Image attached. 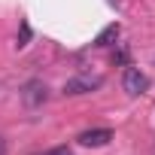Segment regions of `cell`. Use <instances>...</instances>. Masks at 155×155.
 Masks as SVG:
<instances>
[{"instance_id": "obj_1", "label": "cell", "mask_w": 155, "mask_h": 155, "mask_svg": "<svg viewBox=\"0 0 155 155\" xmlns=\"http://www.w3.org/2000/svg\"><path fill=\"white\" fill-rule=\"evenodd\" d=\"M104 85V79L101 76H73V79H67L64 82V94L67 97H79V94H91V91H97Z\"/></svg>"}, {"instance_id": "obj_2", "label": "cell", "mask_w": 155, "mask_h": 155, "mask_svg": "<svg viewBox=\"0 0 155 155\" xmlns=\"http://www.w3.org/2000/svg\"><path fill=\"white\" fill-rule=\"evenodd\" d=\"M122 88H125L131 97H140V94L149 91V76H146L140 67H131V64H128V70H125V76H122Z\"/></svg>"}, {"instance_id": "obj_3", "label": "cell", "mask_w": 155, "mask_h": 155, "mask_svg": "<svg viewBox=\"0 0 155 155\" xmlns=\"http://www.w3.org/2000/svg\"><path fill=\"white\" fill-rule=\"evenodd\" d=\"M21 101H25V107H31V110L43 107V104L49 101V85H46L43 79H31V82H25V85H21Z\"/></svg>"}, {"instance_id": "obj_4", "label": "cell", "mask_w": 155, "mask_h": 155, "mask_svg": "<svg viewBox=\"0 0 155 155\" xmlns=\"http://www.w3.org/2000/svg\"><path fill=\"white\" fill-rule=\"evenodd\" d=\"M110 140H113V131H110V128H88V131H82L79 137H76V143H79V146H88V149L107 146Z\"/></svg>"}, {"instance_id": "obj_5", "label": "cell", "mask_w": 155, "mask_h": 155, "mask_svg": "<svg viewBox=\"0 0 155 155\" xmlns=\"http://www.w3.org/2000/svg\"><path fill=\"white\" fill-rule=\"evenodd\" d=\"M119 34H122V25H119V21H113V25H107V28H104V31H101V34L94 37V43H91V46H94V49L113 46V43L119 40Z\"/></svg>"}, {"instance_id": "obj_6", "label": "cell", "mask_w": 155, "mask_h": 155, "mask_svg": "<svg viewBox=\"0 0 155 155\" xmlns=\"http://www.w3.org/2000/svg\"><path fill=\"white\" fill-rule=\"evenodd\" d=\"M28 40H31V25H28V21H21V31H18V49H21V46H28Z\"/></svg>"}, {"instance_id": "obj_7", "label": "cell", "mask_w": 155, "mask_h": 155, "mask_svg": "<svg viewBox=\"0 0 155 155\" xmlns=\"http://www.w3.org/2000/svg\"><path fill=\"white\" fill-rule=\"evenodd\" d=\"M113 61H116V64H128V52H125V49H119V52L113 55Z\"/></svg>"}, {"instance_id": "obj_8", "label": "cell", "mask_w": 155, "mask_h": 155, "mask_svg": "<svg viewBox=\"0 0 155 155\" xmlns=\"http://www.w3.org/2000/svg\"><path fill=\"white\" fill-rule=\"evenodd\" d=\"M46 155H73V152H70V149H67V146H58V149H49V152H46Z\"/></svg>"}, {"instance_id": "obj_9", "label": "cell", "mask_w": 155, "mask_h": 155, "mask_svg": "<svg viewBox=\"0 0 155 155\" xmlns=\"http://www.w3.org/2000/svg\"><path fill=\"white\" fill-rule=\"evenodd\" d=\"M0 155H6V140L0 137Z\"/></svg>"}, {"instance_id": "obj_10", "label": "cell", "mask_w": 155, "mask_h": 155, "mask_svg": "<svg viewBox=\"0 0 155 155\" xmlns=\"http://www.w3.org/2000/svg\"><path fill=\"white\" fill-rule=\"evenodd\" d=\"M34 155H46V152H34Z\"/></svg>"}]
</instances>
